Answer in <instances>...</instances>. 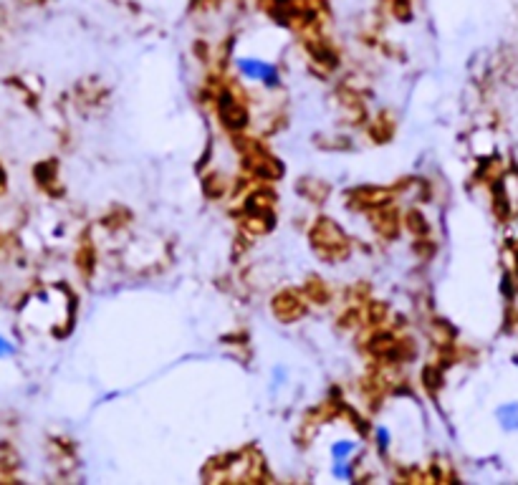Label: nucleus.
<instances>
[{"instance_id":"f257e3e1","label":"nucleus","mask_w":518,"mask_h":485,"mask_svg":"<svg viewBox=\"0 0 518 485\" xmlns=\"http://www.w3.org/2000/svg\"><path fill=\"white\" fill-rule=\"evenodd\" d=\"M318 450L324 460L326 475L336 483H354L356 468L364 455V437L354 425L334 419L318 432Z\"/></svg>"},{"instance_id":"f03ea898","label":"nucleus","mask_w":518,"mask_h":485,"mask_svg":"<svg viewBox=\"0 0 518 485\" xmlns=\"http://www.w3.org/2000/svg\"><path fill=\"white\" fill-rule=\"evenodd\" d=\"M233 71H236L238 84H243L248 88H258L263 94H271V91H278L283 84L281 66L276 61L266 59L256 51L248 53H238L233 56Z\"/></svg>"},{"instance_id":"7ed1b4c3","label":"nucleus","mask_w":518,"mask_h":485,"mask_svg":"<svg viewBox=\"0 0 518 485\" xmlns=\"http://www.w3.org/2000/svg\"><path fill=\"white\" fill-rule=\"evenodd\" d=\"M493 419H496L498 430L503 435H518V399L496 404Z\"/></svg>"}]
</instances>
